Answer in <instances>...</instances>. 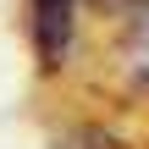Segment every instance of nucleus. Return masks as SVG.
Returning a JSON list of instances; mask_svg holds the SVG:
<instances>
[{"label": "nucleus", "mask_w": 149, "mask_h": 149, "mask_svg": "<svg viewBox=\"0 0 149 149\" xmlns=\"http://www.w3.org/2000/svg\"><path fill=\"white\" fill-rule=\"evenodd\" d=\"M94 6H105V11H149V0H94Z\"/></svg>", "instance_id": "3"}, {"label": "nucleus", "mask_w": 149, "mask_h": 149, "mask_svg": "<svg viewBox=\"0 0 149 149\" xmlns=\"http://www.w3.org/2000/svg\"><path fill=\"white\" fill-rule=\"evenodd\" d=\"M33 44L44 72H55L72 50V0H33Z\"/></svg>", "instance_id": "1"}, {"label": "nucleus", "mask_w": 149, "mask_h": 149, "mask_svg": "<svg viewBox=\"0 0 149 149\" xmlns=\"http://www.w3.org/2000/svg\"><path fill=\"white\" fill-rule=\"evenodd\" d=\"M55 149H127L116 133H105V127H77L66 144H55Z\"/></svg>", "instance_id": "2"}]
</instances>
